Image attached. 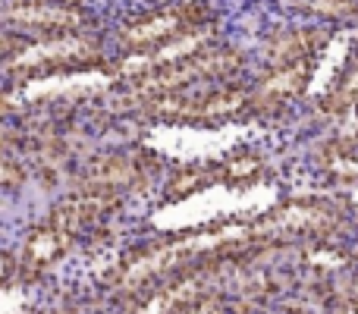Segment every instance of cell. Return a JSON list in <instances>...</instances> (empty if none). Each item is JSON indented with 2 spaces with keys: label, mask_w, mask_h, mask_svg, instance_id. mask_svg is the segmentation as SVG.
I'll return each instance as SVG.
<instances>
[{
  "label": "cell",
  "mask_w": 358,
  "mask_h": 314,
  "mask_svg": "<svg viewBox=\"0 0 358 314\" xmlns=\"http://www.w3.org/2000/svg\"><path fill=\"white\" fill-rule=\"evenodd\" d=\"M69 242H73V233L63 229L60 223L48 220L44 227H35L29 233V239L22 242V252H19V273H29V277H38L44 273L50 264L63 258L69 252Z\"/></svg>",
  "instance_id": "obj_1"
},
{
  "label": "cell",
  "mask_w": 358,
  "mask_h": 314,
  "mask_svg": "<svg viewBox=\"0 0 358 314\" xmlns=\"http://www.w3.org/2000/svg\"><path fill=\"white\" fill-rule=\"evenodd\" d=\"M267 227L273 233H321V229H327V214H315L311 204H305V208H286L280 214H273Z\"/></svg>",
  "instance_id": "obj_2"
},
{
  "label": "cell",
  "mask_w": 358,
  "mask_h": 314,
  "mask_svg": "<svg viewBox=\"0 0 358 314\" xmlns=\"http://www.w3.org/2000/svg\"><path fill=\"white\" fill-rule=\"evenodd\" d=\"M227 311V305H223L220 296H214V292H208V296H201L198 302H192L189 308H182L179 314H223Z\"/></svg>",
  "instance_id": "obj_3"
},
{
  "label": "cell",
  "mask_w": 358,
  "mask_h": 314,
  "mask_svg": "<svg viewBox=\"0 0 358 314\" xmlns=\"http://www.w3.org/2000/svg\"><path fill=\"white\" fill-rule=\"evenodd\" d=\"M334 314H358V299L355 296H343L340 302H336V308H334Z\"/></svg>",
  "instance_id": "obj_4"
},
{
  "label": "cell",
  "mask_w": 358,
  "mask_h": 314,
  "mask_svg": "<svg viewBox=\"0 0 358 314\" xmlns=\"http://www.w3.org/2000/svg\"><path fill=\"white\" fill-rule=\"evenodd\" d=\"M248 170H255V164H239L236 166V176H248Z\"/></svg>",
  "instance_id": "obj_5"
},
{
  "label": "cell",
  "mask_w": 358,
  "mask_h": 314,
  "mask_svg": "<svg viewBox=\"0 0 358 314\" xmlns=\"http://www.w3.org/2000/svg\"><path fill=\"white\" fill-rule=\"evenodd\" d=\"M355 258H358V248H355Z\"/></svg>",
  "instance_id": "obj_6"
}]
</instances>
